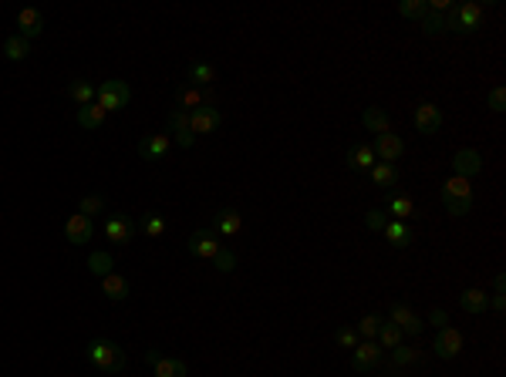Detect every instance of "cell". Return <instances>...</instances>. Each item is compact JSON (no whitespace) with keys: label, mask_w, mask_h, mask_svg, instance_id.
<instances>
[{"label":"cell","mask_w":506,"mask_h":377,"mask_svg":"<svg viewBox=\"0 0 506 377\" xmlns=\"http://www.w3.org/2000/svg\"><path fill=\"white\" fill-rule=\"evenodd\" d=\"M88 360L105 374H118L125 367V350L118 347L115 340H92L88 343Z\"/></svg>","instance_id":"obj_1"},{"label":"cell","mask_w":506,"mask_h":377,"mask_svg":"<svg viewBox=\"0 0 506 377\" xmlns=\"http://www.w3.org/2000/svg\"><path fill=\"white\" fill-rule=\"evenodd\" d=\"M129 101H132V88L125 84V81H118V77H112V81H105L101 88L95 91V105L101 108V112H122V108H129Z\"/></svg>","instance_id":"obj_2"},{"label":"cell","mask_w":506,"mask_h":377,"mask_svg":"<svg viewBox=\"0 0 506 377\" xmlns=\"http://www.w3.org/2000/svg\"><path fill=\"white\" fill-rule=\"evenodd\" d=\"M479 20H483V7L479 3H452L446 31H452V34H472L479 27Z\"/></svg>","instance_id":"obj_3"},{"label":"cell","mask_w":506,"mask_h":377,"mask_svg":"<svg viewBox=\"0 0 506 377\" xmlns=\"http://www.w3.org/2000/svg\"><path fill=\"white\" fill-rule=\"evenodd\" d=\"M175 105L182 108V112H196V108H213L216 98L210 88H193V84H182L179 91H175Z\"/></svg>","instance_id":"obj_4"},{"label":"cell","mask_w":506,"mask_h":377,"mask_svg":"<svg viewBox=\"0 0 506 377\" xmlns=\"http://www.w3.org/2000/svg\"><path fill=\"white\" fill-rule=\"evenodd\" d=\"M105 236H108V243H132L136 239V223L129 219V216H122V212H115V216H108L105 219Z\"/></svg>","instance_id":"obj_5"},{"label":"cell","mask_w":506,"mask_h":377,"mask_svg":"<svg viewBox=\"0 0 506 377\" xmlns=\"http://www.w3.org/2000/svg\"><path fill=\"white\" fill-rule=\"evenodd\" d=\"M216 249H219V239H216V229H196L189 236V253L196 260H213Z\"/></svg>","instance_id":"obj_6"},{"label":"cell","mask_w":506,"mask_h":377,"mask_svg":"<svg viewBox=\"0 0 506 377\" xmlns=\"http://www.w3.org/2000/svg\"><path fill=\"white\" fill-rule=\"evenodd\" d=\"M371 151H375V158H382V162H398L402 158V151H405V145H402V138L398 135H391V132H385V135H375V145H371Z\"/></svg>","instance_id":"obj_7"},{"label":"cell","mask_w":506,"mask_h":377,"mask_svg":"<svg viewBox=\"0 0 506 377\" xmlns=\"http://www.w3.org/2000/svg\"><path fill=\"white\" fill-rule=\"evenodd\" d=\"M432 350H435V357H442V360L459 357V350H463V334L452 330V327H442L439 337H435V343H432Z\"/></svg>","instance_id":"obj_8"},{"label":"cell","mask_w":506,"mask_h":377,"mask_svg":"<svg viewBox=\"0 0 506 377\" xmlns=\"http://www.w3.org/2000/svg\"><path fill=\"white\" fill-rule=\"evenodd\" d=\"M382 364V347H378V340H365V343H358L354 347V371H361V374H368Z\"/></svg>","instance_id":"obj_9"},{"label":"cell","mask_w":506,"mask_h":377,"mask_svg":"<svg viewBox=\"0 0 506 377\" xmlns=\"http://www.w3.org/2000/svg\"><path fill=\"white\" fill-rule=\"evenodd\" d=\"M415 128L422 135H435L442 128V112H439L432 101H422V105L415 108Z\"/></svg>","instance_id":"obj_10"},{"label":"cell","mask_w":506,"mask_h":377,"mask_svg":"<svg viewBox=\"0 0 506 377\" xmlns=\"http://www.w3.org/2000/svg\"><path fill=\"white\" fill-rule=\"evenodd\" d=\"M92 232H95L92 219L81 216V212H75V216L68 219V226H64V239H68L71 246H85L88 239H92Z\"/></svg>","instance_id":"obj_11"},{"label":"cell","mask_w":506,"mask_h":377,"mask_svg":"<svg viewBox=\"0 0 506 377\" xmlns=\"http://www.w3.org/2000/svg\"><path fill=\"white\" fill-rule=\"evenodd\" d=\"M219 112H216V105L213 108H196V112H189V128H193V135H210V132H216L219 128Z\"/></svg>","instance_id":"obj_12"},{"label":"cell","mask_w":506,"mask_h":377,"mask_svg":"<svg viewBox=\"0 0 506 377\" xmlns=\"http://www.w3.org/2000/svg\"><path fill=\"white\" fill-rule=\"evenodd\" d=\"M452 169H456L459 179H469V175H476V172L483 169V155L476 149H459L456 158H452Z\"/></svg>","instance_id":"obj_13"},{"label":"cell","mask_w":506,"mask_h":377,"mask_svg":"<svg viewBox=\"0 0 506 377\" xmlns=\"http://www.w3.org/2000/svg\"><path fill=\"white\" fill-rule=\"evenodd\" d=\"M391 323H395L402 334H422V320L412 313L405 303H391Z\"/></svg>","instance_id":"obj_14"},{"label":"cell","mask_w":506,"mask_h":377,"mask_svg":"<svg viewBox=\"0 0 506 377\" xmlns=\"http://www.w3.org/2000/svg\"><path fill=\"white\" fill-rule=\"evenodd\" d=\"M17 27H20V38H38L41 31H44V17H41V10H34V7H24L17 14Z\"/></svg>","instance_id":"obj_15"},{"label":"cell","mask_w":506,"mask_h":377,"mask_svg":"<svg viewBox=\"0 0 506 377\" xmlns=\"http://www.w3.org/2000/svg\"><path fill=\"white\" fill-rule=\"evenodd\" d=\"M101 290H105V297H108V300H115V303H122V300H129V297H132V286H129V280H125V276H118V273H108V276L101 280Z\"/></svg>","instance_id":"obj_16"},{"label":"cell","mask_w":506,"mask_h":377,"mask_svg":"<svg viewBox=\"0 0 506 377\" xmlns=\"http://www.w3.org/2000/svg\"><path fill=\"white\" fill-rule=\"evenodd\" d=\"M169 135H149V138H142L138 142V155L142 158H162L166 151H169Z\"/></svg>","instance_id":"obj_17"},{"label":"cell","mask_w":506,"mask_h":377,"mask_svg":"<svg viewBox=\"0 0 506 377\" xmlns=\"http://www.w3.org/2000/svg\"><path fill=\"white\" fill-rule=\"evenodd\" d=\"M385 232V239H389L395 249H405V246L412 243V229L409 223H402V219H389V226L382 229Z\"/></svg>","instance_id":"obj_18"},{"label":"cell","mask_w":506,"mask_h":377,"mask_svg":"<svg viewBox=\"0 0 506 377\" xmlns=\"http://www.w3.org/2000/svg\"><path fill=\"white\" fill-rule=\"evenodd\" d=\"M375 151H371V145H354V149L348 151V165L354 172H371L375 169Z\"/></svg>","instance_id":"obj_19"},{"label":"cell","mask_w":506,"mask_h":377,"mask_svg":"<svg viewBox=\"0 0 506 377\" xmlns=\"http://www.w3.org/2000/svg\"><path fill=\"white\" fill-rule=\"evenodd\" d=\"M243 226V216L236 212V209H219L216 212V229L223 232V236H236Z\"/></svg>","instance_id":"obj_20"},{"label":"cell","mask_w":506,"mask_h":377,"mask_svg":"<svg viewBox=\"0 0 506 377\" xmlns=\"http://www.w3.org/2000/svg\"><path fill=\"white\" fill-rule=\"evenodd\" d=\"M361 121H365V128H368L371 135H385L389 132V114H385V108H365V114H361Z\"/></svg>","instance_id":"obj_21"},{"label":"cell","mask_w":506,"mask_h":377,"mask_svg":"<svg viewBox=\"0 0 506 377\" xmlns=\"http://www.w3.org/2000/svg\"><path fill=\"white\" fill-rule=\"evenodd\" d=\"M459 306H463L466 313H483L489 306V297L483 290H463V293H459Z\"/></svg>","instance_id":"obj_22"},{"label":"cell","mask_w":506,"mask_h":377,"mask_svg":"<svg viewBox=\"0 0 506 377\" xmlns=\"http://www.w3.org/2000/svg\"><path fill=\"white\" fill-rule=\"evenodd\" d=\"M75 118H78V125H81V128L95 132V128H101V121H105V112H101V108H98L95 101H92V105H81Z\"/></svg>","instance_id":"obj_23"},{"label":"cell","mask_w":506,"mask_h":377,"mask_svg":"<svg viewBox=\"0 0 506 377\" xmlns=\"http://www.w3.org/2000/svg\"><path fill=\"white\" fill-rule=\"evenodd\" d=\"M371 179H375V186H378V188H391L395 182H398V169H395L391 162H375Z\"/></svg>","instance_id":"obj_24"},{"label":"cell","mask_w":506,"mask_h":377,"mask_svg":"<svg viewBox=\"0 0 506 377\" xmlns=\"http://www.w3.org/2000/svg\"><path fill=\"white\" fill-rule=\"evenodd\" d=\"M27 54H31V40L27 38L14 34V38L3 40V57H7V61H24Z\"/></svg>","instance_id":"obj_25"},{"label":"cell","mask_w":506,"mask_h":377,"mask_svg":"<svg viewBox=\"0 0 506 377\" xmlns=\"http://www.w3.org/2000/svg\"><path fill=\"white\" fill-rule=\"evenodd\" d=\"M442 199H472V186H469V179L452 175L446 186H442Z\"/></svg>","instance_id":"obj_26"},{"label":"cell","mask_w":506,"mask_h":377,"mask_svg":"<svg viewBox=\"0 0 506 377\" xmlns=\"http://www.w3.org/2000/svg\"><path fill=\"white\" fill-rule=\"evenodd\" d=\"M216 81V68H210V64H193L189 68V84L193 88H210Z\"/></svg>","instance_id":"obj_27"},{"label":"cell","mask_w":506,"mask_h":377,"mask_svg":"<svg viewBox=\"0 0 506 377\" xmlns=\"http://www.w3.org/2000/svg\"><path fill=\"white\" fill-rule=\"evenodd\" d=\"M88 269H92L95 276H101V280H105L108 273H115V260H112L108 253H92V256H88Z\"/></svg>","instance_id":"obj_28"},{"label":"cell","mask_w":506,"mask_h":377,"mask_svg":"<svg viewBox=\"0 0 506 377\" xmlns=\"http://www.w3.org/2000/svg\"><path fill=\"white\" fill-rule=\"evenodd\" d=\"M152 367H156V377H186V364H182V360L159 357Z\"/></svg>","instance_id":"obj_29"},{"label":"cell","mask_w":506,"mask_h":377,"mask_svg":"<svg viewBox=\"0 0 506 377\" xmlns=\"http://www.w3.org/2000/svg\"><path fill=\"white\" fill-rule=\"evenodd\" d=\"M95 91L98 88L88 84V81H71V84H68V94H71L78 105H92V101H95Z\"/></svg>","instance_id":"obj_30"},{"label":"cell","mask_w":506,"mask_h":377,"mask_svg":"<svg viewBox=\"0 0 506 377\" xmlns=\"http://www.w3.org/2000/svg\"><path fill=\"white\" fill-rule=\"evenodd\" d=\"M136 229H142L145 236H152V239H156V236H162V232H166V219H162L159 212H149V216H142V223H138Z\"/></svg>","instance_id":"obj_31"},{"label":"cell","mask_w":506,"mask_h":377,"mask_svg":"<svg viewBox=\"0 0 506 377\" xmlns=\"http://www.w3.org/2000/svg\"><path fill=\"white\" fill-rule=\"evenodd\" d=\"M398 14H402V17H412V20H422L428 14V0H402V3H398Z\"/></svg>","instance_id":"obj_32"},{"label":"cell","mask_w":506,"mask_h":377,"mask_svg":"<svg viewBox=\"0 0 506 377\" xmlns=\"http://www.w3.org/2000/svg\"><path fill=\"white\" fill-rule=\"evenodd\" d=\"M375 340H382V347H398V343H402V330H398V327H395V323H385L382 320V327H378V337Z\"/></svg>","instance_id":"obj_33"},{"label":"cell","mask_w":506,"mask_h":377,"mask_svg":"<svg viewBox=\"0 0 506 377\" xmlns=\"http://www.w3.org/2000/svg\"><path fill=\"white\" fill-rule=\"evenodd\" d=\"M422 34H426V38L446 34V20H442V14H432V10H428L426 17H422Z\"/></svg>","instance_id":"obj_34"},{"label":"cell","mask_w":506,"mask_h":377,"mask_svg":"<svg viewBox=\"0 0 506 377\" xmlns=\"http://www.w3.org/2000/svg\"><path fill=\"white\" fill-rule=\"evenodd\" d=\"M378 327H382V317H378V313H368V317H361V323H358L354 330H358V337L375 340L378 337Z\"/></svg>","instance_id":"obj_35"},{"label":"cell","mask_w":506,"mask_h":377,"mask_svg":"<svg viewBox=\"0 0 506 377\" xmlns=\"http://www.w3.org/2000/svg\"><path fill=\"white\" fill-rule=\"evenodd\" d=\"M389 212L395 216V219H402V223H405V219L412 216V199H409V195H395V199L389 202Z\"/></svg>","instance_id":"obj_36"},{"label":"cell","mask_w":506,"mask_h":377,"mask_svg":"<svg viewBox=\"0 0 506 377\" xmlns=\"http://www.w3.org/2000/svg\"><path fill=\"white\" fill-rule=\"evenodd\" d=\"M365 226H368L371 232H382V229L389 226V212H385V209H368V212H365Z\"/></svg>","instance_id":"obj_37"},{"label":"cell","mask_w":506,"mask_h":377,"mask_svg":"<svg viewBox=\"0 0 506 377\" xmlns=\"http://www.w3.org/2000/svg\"><path fill=\"white\" fill-rule=\"evenodd\" d=\"M78 212L92 219V216H98V212H105V199H101V195H85V199L78 202Z\"/></svg>","instance_id":"obj_38"},{"label":"cell","mask_w":506,"mask_h":377,"mask_svg":"<svg viewBox=\"0 0 506 377\" xmlns=\"http://www.w3.org/2000/svg\"><path fill=\"white\" fill-rule=\"evenodd\" d=\"M213 263H216V269H219V273H233V269H236V256L226 249V246H219V249H216V256H213Z\"/></svg>","instance_id":"obj_39"},{"label":"cell","mask_w":506,"mask_h":377,"mask_svg":"<svg viewBox=\"0 0 506 377\" xmlns=\"http://www.w3.org/2000/svg\"><path fill=\"white\" fill-rule=\"evenodd\" d=\"M391 350H395L391 357H395V364H398V367H405V364H415V360H422V350H419V347H391Z\"/></svg>","instance_id":"obj_40"},{"label":"cell","mask_w":506,"mask_h":377,"mask_svg":"<svg viewBox=\"0 0 506 377\" xmlns=\"http://www.w3.org/2000/svg\"><path fill=\"white\" fill-rule=\"evenodd\" d=\"M179 128H189V112L173 108V112H169V132H179Z\"/></svg>","instance_id":"obj_41"},{"label":"cell","mask_w":506,"mask_h":377,"mask_svg":"<svg viewBox=\"0 0 506 377\" xmlns=\"http://www.w3.org/2000/svg\"><path fill=\"white\" fill-rule=\"evenodd\" d=\"M338 343H341V347H351V350H354V347H358V330H354V327H341V330H338Z\"/></svg>","instance_id":"obj_42"},{"label":"cell","mask_w":506,"mask_h":377,"mask_svg":"<svg viewBox=\"0 0 506 377\" xmlns=\"http://www.w3.org/2000/svg\"><path fill=\"white\" fill-rule=\"evenodd\" d=\"M449 209V216H466L469 209H472V199H442Z\"/></svg>","instance_id":"obj_43"},{"label":"cell","mask_w":506,"mask_h":377,"mask_svg":"<svg viewBox=\"0 0 506 377\" xmlns=\"http://www.w3.org/2000/svg\"><path fill=\"white\" fill-rule=\"evenodd\" d=\"M173 135H175V145H179V149H193L196 145L193 128H179V132H173Z\"/></svg>","instance_id":"obj_44"},{"label":"cell","mask_w":506,"mask_h":377,"mask_svg":"<svg viewBox=\"0 0 506 377\" xmlns=\"http://www.w3.org/2000/svg\"><path fill=\"white\" fill-rule=\"evenodd\" d=\"M489 108H493V112H506V91L503 88H493V91H489Z\"/></svg>","instance_id":"obj_45"},{"label":"cell","mask_w":506,"mask_h":377,"mask_svg":"<svg viewBox=\"0 0 506 377\" xmlns=\"http://www.w3.org/2000/svg\"><path fill=\"white\" fill-rule=\"evenodd\" d=\"M489 306H493V310H500V313H503V306H506L503 293H496V297H493V300H489Z\"/></svg>","instance_id":"obj_46"},{"label":"cell","mask_w":506,"mask_h":377,"mask_svg":"<svg viewBox=\"0 0 506 377\" xmlns=\"http://www.w3.org/2000/svg\"><path fill=\"white\" fill-rule=\"evenodd\" d=\"M432 323H435V327H446V313H442V310H435V313H432Z\"/></svg>","instance_id":"obj_47"}]
</instances>
